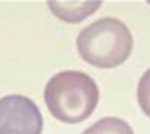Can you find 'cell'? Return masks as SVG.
<instances>
[{
  "label": "cell",
  "instance_id": "6da1fadb",
  "mask_svg": "<svg viewBox=\"0 0 150 134\" xmlns=\"http://www.w3.org/2000/svg\"><path fill=\"white\" fill-rule=\"evenodd\" d=\"M44 100L57 120L80 124L95 112L99 103V88L86 72L62 71L47 81Z\"/></svg>",
  "mask_w": 150,
  "mask_h": 134
},
{
  "label": "cell",
  "instance_id": "7a4b0ae2",
  "mask_svg": "<svg viewBox=\"0 0 150 134\" xmlns=\"http://www.w3.org/2000/svg\"><path fill=\"white\" fill-rule=\"evenodd\" d=\"M134 38L123 21L104 17L84 27L77 36V50L92 66L110 69L126 62L132 53Z\"/></svg>",
  "mask_w": 150,
  "mask_h": 134
},
{
  "label": "cell",
  "instance_id": "3957f363",
  "mask_svg": "<svg viewBox=\"0 0 150 134\" xmlns=\"http://www.w3.org/2000/svg\"><path fill=\"white\" fill-rule=\"evenodd\" d=\"M44 118L33 100L24 95L0 98V134H42Z\"/></svg>",
  "mask_w": 150,
  "mask_h": 134
},
{
  "label": "cell",
  "instance_id": "277c9868",
  "mask_svg": "<svg viewBox=\"0 0 150 134\" xmlns=\"http://www.w3.org/2000/svg\"><path fill=\"white\" fill-rule=\"evenodd\" d=\"M102 2H48L53 14L66 23H80L98 11Z\"/></svg>",
  "mask_w": 150,
  "mask_h": 134
},
{
  "label": "cell",
  "instance_id": "5b68a950",
  "mask_svg": "<svg viewBox=\"0 0 150 134\" xmlns=\"http://www.w3.org/2000/svg\"><path fill=\"white\" fill-rule=\"evenodd\" d=\"M83 134H135L131 125L120 118H102L89 128H86Z\"/></svg>",
  "mask_w": 150,
  "mask_h": 134
},
{
  "label": "cell",
  "instance_id": "8992f818",
  "mask_svg": "<svg viewBox=\"0 0 150 134\" xmlns=\"http://www.w3.org/2000/svg\"><path fill=\"white\" fill-rule=\"evenodd\" d=\"M137 100L143 113L150 118V68L141 76L137 88Z\"/></svg>",
  "mask_w": 150,
  "mask_h": 134
}]
</instances>
